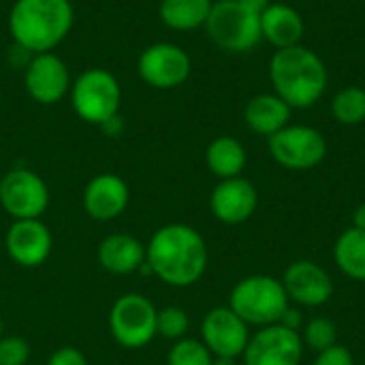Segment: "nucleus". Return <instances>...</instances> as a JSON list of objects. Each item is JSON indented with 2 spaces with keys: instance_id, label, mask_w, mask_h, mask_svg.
Segmentation results:
<instances>
[{
  "instance_id": "1",
  "label": "nucleus",
  "mask_w": 365,
  "mask_h": 365,
  "mask_svg": "<svg viewBox=\"0 0 365 365\" xmlns=\"http://www.w3.org/2000/svg\"><path fill=\"white\" fill-rule=\"evenodd\" d=\"M207 244L190 225L160 227L145 244V265L163 284L186 289L197 284L207 269Z\"/></svg>"
},
{
  "instance_id": "2",
  "label": "nucleus",
  "mask_w": 365,
  "mask_h": 365,
  "mask_svg": "<svg viewBox=\"0 0 365 365\" xmlns=\"http://www.w3.org/2000/svg\"><path fill=\"white\" fill-rule=\"evenodd\" d=\"M75 11L71 0H15L9 11V32L28 53L56 49L71 32Z\"/></svg>"
},
{
  "instance_id": "3",
  "label": "nucleus",
  "mask_w": 365,
  "mask_h": 365,
  "mask_svg": "<svg viewBox=\"0 0 365 365\" xmlns=\"http://www.w3.org/2000/svg\"><path fill=\"white\" fill-rule=\"evenodd\" d=\"M269 77L276 94L297 109L312 107L327 90V68L308 47L293 45L278 49L269 62Z\"/></svg>"
},
{
  "instance_id": "4",
  "label": "nucleus",
  "mask_w": 365,
  "mask_h": 365,
  "mask_svg": "<svg viewBox=\"0 0 365 365\" xmlns=\"http://www.w3.org/2000/svg\"><path fill=\"white\" fill-rule=\"evenodd\" d=\"M229 308L248 327H267L280 323L289 308V297L280 280L272 276H248L233 287Z\"/></svg>"
},
{
  "instance_id": "5",
  "label": "nucleus",
  "mask_w": 365,
  "mask_h": 365,
  "mask_svg": "<svg viewBox=\"0 0 365 365\" xmlns=\"http://www.w3.org/2000/svg\"><path fill=\"white\" fill-rule=\"evenodd\" d=\"M68 94L75 113L88 124L103 126L120 113L122 88L115 75L105 68L83 71L73 81Z\"/></svg>"
},
{
  "instance_id": "6",
  "label": "nucleus",
  "mask_w": 365,
  "mask_h": 365,
  "mask_svg": "<svg viewBox=\"0 0 365 365\" xmlns=\"http://www.w3.org/2000/svg\"><path fill=\"white\" fill-rule=\"evenodd\" d=\"M210 38L225 51L246 53L261 43V15L246 9L240 0H218L205 21Z\"/></svg>"
},
{
  "instance_id": "7",
  "label": "nucleus",
  "mask_w": 365,
  "mask_h": 365,
  "mask_svg": "<svg viewBox=\"0 0 365 365\" xmlns=\"http://www.w3.org/2000/svg\"><path fill=\"white\" fill-rule=\"evenodd\" d=\"M158 308L141 293L118 297L109 310L111 338L126 351H139L156 338Z\"/></svg>"
},
{
  "instance_id": "8",
  "label": "nucleus",
  "mask_w": 365,
  "mask_h": 365,
  "mask_svg": "<svg viewBox=\"0 0 365 365\" xmlns=\"http://www.w3.org/2000/svg\"><path fill=\"white\" fill-rule=\"evenodd\" d=\"M0 205L13 220L41 218L49 207V188L38 173L15 167L0 180Z\"/></svg>"
},
{
  "instance_id": "9",
  "label": "nucleus",
  "mask_w": 365,
  "mask_h": 365,
  "mask_svg": "<svg viewBox=\"0 0 365 365\" xmlns=\"http://www.w3.org/2000/svg\"><path fill=\"white\" fill-rule=\"evenodd\" d=\"M269 152L284 169L306 171L323 163L327 154V141L312 126H284L269 137Z\"/></svg>"
},
{
  "instance_id": "10",
  "label": "nucleus",
  "mask_w": 365,
  "mask_h": 365,
  "mask_svg": "<svg viewBox=\"0 0 365 365\" xmlns=\"http://www.w3.org/2000/svg\"><path fill=\"white\" fill-rule=\"evenodd\" d=\"M190 56L173 43H154L145 47L137 60L139 77L156 90L180 88L190 77Z\"/></svg>"
},
{
  "instance_id": "11",
  "label": "nucleus",
  "mask_w": 365,
  "mask_h": 365,
  "mask_svg": "<svg viewBox=\"0 0 365 365\" xmlns=\"http://www.w3.org/2000/svg\"><path fill=\"white\" fill-rule=\"evenodd\" d=\"M24 86L28 96L38 105L60 103L73 86L66 62L53 51L30 56L24 71Z\"/></svg>"
},
{
  "instance_id": "12",
  "label": "nucleus",
  "mask_w": 365,
  "mask_h": 365,
  "mask_svg": "<svg viewBox=\"0 0 365 365\" xmlns=\"http://www.w3.org/2000/svg\"><path fill=\"white\" fill-rule=\"evenodd\" d=\"M302 355L304 342L299 334L276 323L250 336L242 357L246 365H299Z\"/></svg>"
},
{
  "instance_id": "13",
  "label": "nucleus",
  "mask_w": 365,
  "mask_h": 365,
  "mask_svg": "<svg viewBox=\"0 0 365 365\" xmlns=\"http://www.w3.org/2000/svg\"><path fill=\"white\" fill-rule=\"evenodd\" d=\"M250 340L248 325L229 308H212L201 323V342L214 357L237 359L244 355Z\"/></svg>"
},
{
  "instance_id": "14",
  "label": "nucleus",
  "mask_w": 365,
  "mask_h": 365,
  "mask_svg": "<svg viewBox=\"0 0 365 365\" xmlns=\"http://www.w3.org/2000/svg\"><path fill=\"white\" fill-rule=\"evenodd\" d=\"M9 259L26 269L41 267L53 250V237L49 227L41 220H13L4 237Z\"/></svg>"
},
{
  "instance_id": "15",
  "label": "nucleus",
  "mask_w": 365,
  "mask_h": 365,
  "mask_svg": "<svg viewBox=\"0 0 365 365\" xmlns=\"http://www.w3.org/2000/svg\"><path fill=\"white\" fill-rule=\"evenodd\" d=\"M130 201L128 184L115 173H98L94 175L81 195V203L86 214L92 220L109 222L120 218Z\"/></svg>"
},
{
  "instance_id": "16",
  "label": "nucleus",
  "mask_w": 365,
  "mask_h": 365,
  "mask_svg": "<svg viewBox=\"0 0 365 365\" xmlns=\"http://www.w3.org/2000/svg\"><path fill=\"white\" fill-rule=\"evenodd\" d=\"M282 287L289 302L306 308H317L329 302L334 295V282L329 274L312 261H295L287 267Z\"/></svg>"
},
{
  "instance_id": "17",
  "label": "nucleus",
  "mask_w": 365,
  "mask_h": 365,
  "mask_svg": "<svg viewBox=\"0 0 365 365\" xmlns=\"http://www.w3.org/2000/svg\"><path fill=\"white\" fill-rule=\"evenodd\" d=\"M257 203H259L257 188L252 186V182L244 178L220 180L210 197L212 214L225 225L246 222L255 214Z\"/></svg>"
},
{
  "instance_id": "18",
  "label": "nucleus",
  "mask_w": 365,
  "mask_h": 365,
  "mask_svg": "<svg viewBox=\"0 0 365 365\" xmlns=\"http://www.w3.org/2000/svg\"><path fill=\"white\" fill-rule=\"evenodd\" d=\"M98 265L113 276H128L145 265V244L130 233H111L96 248Z\"/></svg>"
},
{
  "instance_id": "19",
  "label": "nucleus",
  "mask_w": 365,
  "mask_h": 365,
  "mask_svg": "<svg viewBox=\"0 0 365 365\" xmlns=\"http://www.w3.org/2000/svg\"><path fill=\"white\" fill-rule=\"evenodd\" d=\"M261 36L278 49L299 45L304 36V19L289 4H269L261 13Z\"/></svg>"
},
{
  "instance_id": "20",
  "label": "nucleus",
  "mask_w": 365,
  "mask_h": 365,
  "mask_svg": "<svg viewBox=\"0 0 365 365\" xmlns=\"http://www.w3.org/2000/svg\"><path fill=\"white\" fill-rule=\"evenodd\" d=\"M244 118L250 130L272 137L289 124L291 107L278 94H259L246 105Z\"/></svg>"
},
{
  "instance_id": "21",
  "label": "nucleus",
  "mask_w": 365,
  "mask_h": 365,
  "mask_svg": "<svg viewBox=\"0 0 365 365\" xmlns=\"http://www.w3.org/2000/svg\"><path fill=\"white\" fill-rule=\"evenodd\" d=\"M205 163H207L210 171L220 180L240 178L246 167V150L237 139L225 135V137L214 139L207 145Z\"/></svg>"
},
{
  "instance_id": "22",
  "label": "nucleus",
  "mask_w": 365,
  "mask_h": 365,
  "mask_svg": "<svg viewBox=\"0 0 365 365\" xmlns=\"http://www.w3.org/2000/svg\"><path fill=\"white\" fill-rule=\"evenodd\" d=\"M212 0H160V19L171 30H195L205 26Z\"/></svg>"
},
{
  "instance_id": "23",
  "label": "nucleus",
  "mask_w": 365,
  "mask_h": 365,
  "mask_svg": "<svg viewBox=\"0 0 365 365\" xmlns=\"http://www.w3.org/2000/svg\"><path fill=\"white\" fill-rule=\"evenodd\" d=\"M334 257L344 276L365 282V231L346 229L336 242Z\"/></svg>"
},
{
  "instance_id": "24",
  "label": "nucleus",
  "mask_w": 365,
  "mask_h": 365,
  "mask_svg": "<svg viewBox=\"0 0 365 365\" xmlns=\"http://www.w3.org/2000/svg\"><path fill=\"white\" fill-rule=\"evenodd\" d=\"M331 111H334V118H336L338 122H342V124H349V126L361 124L365 120L364 88L351 86V88L340 90V92L334 96Z\"/></svg>"
},
{
  "instance_id": "25",
  "label": "nucleus",
  "mask_w": 365,
  "mask_h": 365,
  "mask_svg": "<svg viewBox=\"0 0 365 365\" xmlns=\"http://www.w3.org/2000/svg\"><path fill=\"white\" fill-rule=\"evenodd\" d=\"M214 355L210 349L195 338H182L178 340L169 355H167V365H212Z\"/></svg>"
},
{
  "instance_id": "26",
  "label": "nucleus",
  "mask_w": 365,
  "mask_h": 365,
  "mask_svg": "<svg viewBox=\"0 0 365 365\" xmlns=\"http://www.w3.org/2000/svg\"><path fill=\"white\" fill-rule=\"evenodd\" d=\"M188 327H190V319H188L186 310L180 306H165L156 314V336H160L165 340L178 342V340L186 338Z\"/></svg>"
},
{
  "instance_id": "27",
  "label": "nucleus",
  "mask_w": 365,
  "mask_h": 365,
  "mask_svg": "<svg viewBox=\"0 0 365 365\" xmlns=\"http://www.w3.org/2000/svg\"><path fill=\"white\" fill-rule=\"evenodd\" d=\"M336 338H338V331H336V325L329 321V319H312L306 329H304V340L308 344V349H312L314 353H323L327 349H331L336 344Z\"/></svg>"
},
{
  "instance_id": "28",
  "label": "nucleus",
  "mask_w": 365,
  "mask_h": 365,
  "mask_svg": "<svg viewBox=\"0 0 365 365\" xmlns=\"http://www.w3.org/2000/svg\"><path fill=\"white\" fill-rule=\"evenodd\" d=\"M30 344L19 336L0 338V365H28Z\"/></svg>"
},
{
  "instance_id": "29",
  "label": "nucleus",
  "mask_w": 365,
  "mask_h": 365,
  "mask_svg": "<svg viewBox=\"0 0 365 365\" xmlns=\"http://www.w3.org/2000/svg\"><path fill=\"white\" fill-rule=\"evenodd\" d=\"M45 365H88V357L75 346H60L49 355Z\"/></svg>"
},
{
  "instance_id": "30",
  "label": "nucleus",
  "mask_w": 365,
  "mask_h": 365,
  "mask_svg": "<svg viewBox=\"0 0 365 365\" xmlns=\"http://www.w3.org/2000/svg\"><path fill=\"white\" fill-rule=\"evenodd\" d=\"M314 365H355V359L349 353V349H344L340 344H334L331 349L319 353Z\"/></svg>"
},
{
  "instance_id": "31",
  "label": "nucleus",
  "mask_w": 365,
  "mask_h": 365,
  "mask_svg": "<svg viewBox=\"0 0 365 365\" xmlns=\"http://www.w3.org/2000/svg\"><path fill=\"white\" fill-rule=\"evenodd\" d=\"M278 325H282V327H287V329L297 331V329H299V325H302V312L289 306V308H287V312L282 314V319H280V323H278Z\"/></svg>"
},
{
  "instance_id": "32",
  "label": "nucleus",
  "mask_w": 365,
  "mask_h": 365,
  "mask_svg": "<svg viewBox=\"0 0 365 365\" xmlns=\"http://www.w3.org/2000/svg\"><path fill=\"white\" fill-rule=\"evenodd\" d=\"M246 9H250L252 13H257V15H261L269 4H272V0H240Z\"/></svg>"
},
{
  "instance_id": "33",
  "label": "nucleus",
  "mask_w": 365,
  "mask_h": 365,
  "mask_svg": "<svg viewBox=\"0 0 365 365\" xmlns=\"http://www.w3.org/2000/svg\"><path fill=\"white\" fill-rule=\"evenodd\" d=\"M353 227L365 231V205H359L353 214Z\"/></svg>"
},
{
  "instance_id": "34",
  "label": "nucleus",
  "mask_w": 365,
  "mask_h": 365,
  "mask_svg": "<svg viewBox=\"0 0 365 365\" xmlns=\"http://www.w3.org/2000/svg\"><path fill=\"white\" fill-rule=\"evenodd\" d=\"M212 365H235V359H229V357H214V364Z\"/></svg>"
},
{
  "instance_id": "35",
  "label": "nucleus",
  "mask_w": 365,
  "mask_h": 365,
  "mask_svg": "<svg viewBox=\"0 0 365 365\" xmlns=\"http://www.w3.org/2000/svg\"><path fill=\"white\" fill-rule=\"evenodd\" d=\"M4 336V323H2V317H0V338Z\"/></svg>"
}]
</instances>
